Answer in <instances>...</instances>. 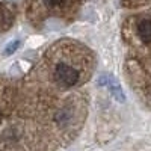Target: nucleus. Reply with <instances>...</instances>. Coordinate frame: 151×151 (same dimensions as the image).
Returning a JSON list of instances; mask_svg holds the SVG:
<instances>
[{"instance_id": "f257e3e1", "label": "nucleus", "mask_w": 151, "mask_h": 151, "mask_svg": "<svg viewBox=\"0 0 151 151\" xmlns=\"http://www.w3.org/2000/svg\"><path fill=\"white\" fill-rule=\"evenodd\" d=\"M55 82L62 88H71L79 82V71L67 62H59L53 71Z\"/></svg>"}, {"instance_id": "f03ea898", "label": "nucleus", "mask_w": 151, "mask_h": 151, "mask_svg": "<svg viewBox=\"0 0 151 151\" xmlns=\"http://www.w3.org/2000/svg\"><path fill=\"white\" fill-rule=\"evenodd\" d=\"M106 85H107V88H109L110 94H112L113 97H115L119 103H124V101H125V95H124V92H122V89H121L119 83L116 82V79H113V77H107Z\"/></svg>"}, {"instance_id": "7ed1b4c3", "label": "nucleus", "mask_w": 151, "mask_h": 151, "mask_svg": "<svg viewBox=\"0 0 151 151\" xmlns=\"http://www.w3.org/2000/svg\"><path fill=\"white\" fill-rule=\"evenodd\" d=\"M137 35L144 42H151V20H142L137 24Z\"/></svg>"}, {"instance_id": "20e7f679", "label": "nucleus", "mask_w": 151, "mask_h": 151, "mask_svg": "<svg viewBox=\"0 0 151 151\" xmlns=\"http://www.w3.org/2000/svg\"><path fill=\"white\" fill-rule=\"evenodd\" d=\"M18 47H20V41H18V40H17V41H12L11 44H8V45H6V48H5V55H6V56L12 55V53H14Z\"/></svg>"}, {"instance_id": "39448f33", "label": "nucleus", "mask_w": 151, "mask_h": 151, "mask_svg": "<svg viewBox=\"0 0 151 151\" xmlns=\"http://www.w3.org/2000/svg\"><path fill=\"white\" fill-rule=\"evenodd\" d=\"M47 2L50 5H53V6H59V5H64L67 0H47Z\"/></svg>"}]
</instances>
